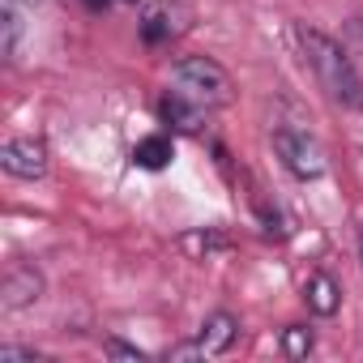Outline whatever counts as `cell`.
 I'll list each match as a JSON object with an SVG mask.
<instances>
[{
	"mask_svg": "<svg viewBox=\"0 0 363 363\" xmlns=\"http://www.w3.org/2000/svg\"><path fill=\"white\" fill-rule=\"evenodd\" d=\"M295 43H299V52H303L308 69L316 73L320 90H325L333 103H342V107H350V111H363V77H359V69L350 65V56H346L325 30H316V26H295Z\"/></svg>",
	"mask_w": 363,
	"mask_h": 363,
	"instance_id": "1",
	"label": "cell"
},
{
	"mask_svg": "<svg viewBox=\"0 0 363 363\" xmlns=\"http://www.w3.org/2000/svg\"><path fill=\"white\" fill-rule=\"evenodd\" d=\"M175 90H184L193 103H201L206 111L210 107H223L231 103V77L218 60L210 56H184L175 65Z\"/></svg>",
	"mask_w": 363,
	"mask_h": 363,
	"instance_id": "2",
	"label": "cell"
},
{
	"mask_svg": "<svg viewBox=\"0 0 363 363\" xmlns=\"http://www.w3.org/2000/svg\"><path fill=\"white\" fill-rule=\"evenodd\" d=\"M274 150L282 158V167L295 179H320L325 175V150L316 145V137H308L303 128H274Z\"/></svg>",
	"mask_w": 363,
	"mask_h": 363,
	"instance_id": "3",
	"label": "cell"
},
{
	"mask_svg": "<svg viewBox=\"0 0 363 363\" xmlns=\"http://www.w3.org/2000/svg\"><path fill=\"white\" fill-rule=\"evenodd\" d=\"M235 337H240V320H235L231 312H210V316L201 320L197 337L184 342V346H175L167 359H210V354H223Z\"/></svg>",
	"mask_w": 363,
	"mask_h": 363,
	"instance_id": "4",
	"label": "cell"
},
{
	"mask_svg": "<svg viewBox=\"0 0 363 363\" xmlns=\"http://www.w3.org/2000/svg\"><path fill=\"white\" fill-rule=\"evenodd\" d=\"M189 22H193V9H189V5H179V0H162V5H150V9H145V18H141V39H145L150 48L171 43V39H179V35L189 30Z\"/></svg>",
	"mask_w": 363,
	"mask_h": 363,
	"instance_id": "5",
	"label": "cell"
},
{
	"mask_svg": "<svg viewBox=\"0 0 363 363\" xmlns=\"http://www.w3.org/2000/svg\"><path fill=\"white\" fill-rule=\"evenodd\" d=\"M43 299V274L26 261L9 265V274L0 278V312H18V308H30Z\"/></svg>",
	"mask_w": 363,
	"mask_h": 363,
	"instance_id": "6",
	"label": "cell"
},
{
	"mask_svg": "<svg viewBox=\"0 0 363 363\" xmlns=\"http://www.w3.org/2000/svg\"><path fill=\"white\" fill-rule=\"evenodd\" d=\"M0 167H5L9 175H18V179H39L48 171V141H39V137L5 141V150H0Z\"/></svg>",
	"mask_w": 363,
	"mask_h": 363,
	"instance_id": "7",
	"label": "cell"
},
{
	"mask_svg": "<svg viewBox=\"0 0 363 363\" xmlns=\"http://www.w3.org/2000/svg\"><path fill=\"white\" fill-rule=\"evenodd\" d=\"M158 116H162V124H167V128H175V133H197V128H201L206 107H201V103H193L184 90H167V94L158 99Z\"/></svg>",
	"mask_w": 363,
	"mask_h": 363,
	"instance_id": "8",
	"label": "cell"
},
{
	"mask_svg": "<svg viewBox=\"0 0 363 363\" xmlns=\"http://www.w3.org/2000/svg\"><path fill=\"white\" fill-rule=\"evenodd\" d=\"M303 299H308V312L333 316V312L342 308V286H337L329 274H312V278L303 282Z\"/></svg>",
	"mask_w": 363,
	"mask_h": 363,
	"instance_id": "9",
	"label": "cell"
},
{
	"mask_svg": "<svg viewBox=\"0 0 363 363\" xmlns=\"http://www.w3.org/2000/svg\"><path fill=\"white\" fill-rule=\"evenodd\" d=\"M171 154H175L171 137L154 133V137H141V141H137V150H133V162H137V167H145V171H162V167L171 162Z\"/></svg>",
	"mask_w": 363,
	"mask_h": 363,
	"instance_id": "10",
	"label": "cell"
},
{
	"mask_svg": "<svg viewBox=\"0 0 363 363\" xmlns=\"http://www.w3.org/2000/svg\"><path fill=\"white\" fill-rule=\"evenodd\" d=\"M312 346H316L312 329H303V325H291V329H282V350H286V359H303Z\"/></svg>",
	"mask_w": 363,
	"mask_h": 363,
	"instance_id": "11",
	"label": "cell"
},
{
	"mask_svg": "<svg viewBox=\"0 0 363 363\" xmlns=\"http://www.w3.org/2000/svg\"><path fill=\"white\" fill-rule=\"evenodd\" d=\"M179 248L184 252H214V248H227V240L223 235H214V231H193V235H179Z\"/></svg>",
	"mask_w": 363,
	"mask_h": 363,
	"instance_id": "12",
	"label": "cell"
},
{
	"mask_svg": "<svg viewBox=\"0 0 363 363\" xmlns=\"http://www.w3.org/2000/svg\"><path fill=\"white\" fill-rule=\"evenodd\" d=\"M0 363H48V354L26 350V346H0Z\"/></svg>",
	"mask_w": 363,
	"mask_h": 363,
	"instance_id": "13",
	"label": "cell"
},
{
	"mask_svg": "<svg viewBox=\"0 0 363 363\" xmlns=\"http://www.w3.org/2000/svg\"><path fill=\"white\" fill-rule=\"evenodd\" d=\"M103 350H107L111 359H137V363L145 359V354H141L137 346H128V342H120V337H107V342H103Z\"/></svg>",
	"mask_w": 363,
	"mask_h": 363,
	"instance_id": "14",
	"label": "cell"
},
{
	"mask_svg": "<svg viewBox=\"0 0 363 363\" xmlns=\"http://www.w3.org/2000/svg\"><path fill=\"white\" fill-rule=\"evenodd\" d=\"M261 223H265V235H286V231H291V227H286V218H282L278 210L269 214V206H261Z\"/></svg>",
	"mask_w": 363,
	"mask_h": 363,
	"instance_id": "15",
	"label": "cell"
},
{
	"mask_svg": "<svg viewBox=\"0 0 363 363\" xmlns=\"http://www.w3.org/2000/svg\"><path fill=\"white\" fill-rule=\"evenodd\" d=\"M107 5H111V0H86V9H94V13H99V9H107Z\"/></svg>",
	"mask_w": 363,
	"mask_h": 363,
	"instance_id": "16",
	"label": "cell"
},
{
	"mask_svg": "<svg viewBox=\"0 0 363 363\" xmlns=\"http://www.w3.org/2000/svg\"><path fill=\"white\" fill-rule=\"evenodd\" d=\"M359 261H363V235H359Z\"/></svg>",
	"mask_w": 363,
	"mask_h": 363,
	"instance_id": "17",
	"label": "cell"
}]
</instances>
